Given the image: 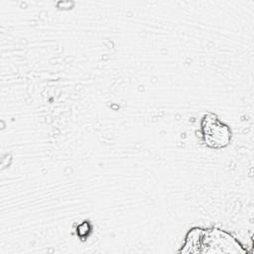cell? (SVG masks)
<instances>
[{
  "mask_svg": "<svg viewBox=\"0 0 254 254\" xmlns=\"http://www.w3.org/2000/svg\"><path fill=\"white\" fill-rule=\"evenodd\" d=\"M202 132L207 145L213 148H220L229 142L230 131L215 116L209 114L204 117Z\"/></svg>",
  "mask_w": 254,
  "mask_h": 254,
  "instance_id": "obj_2",
  "label": "cell"
},
{
  "mask_svg": "<svg viewBox=\"0 0 254 254\" xmlns=\"http://www.w3.org/2000/svg\"><path fill=\"white\" fill-rule=\"evenodd\" d=\"M181 253H245V249L220 229L193 228L189 231Z\"/></svg>",
  "mask_w": 254,
  "mask_h": 254,
  "instance_id": "obj_1",
  "label": "cell"
}]
</instances>
